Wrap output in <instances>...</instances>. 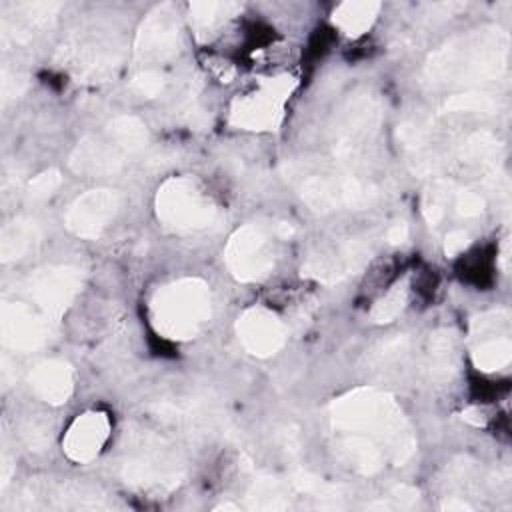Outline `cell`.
Masks as SVG:
<instances>
[{"label": "cell", "instance_id": "obj_30", "mask_svg": "<svg viewBox=\"0 0 512 512\" xmlns=\"http://www.w3.org/2000/svg\"><path fill=\"white\" fill-rule=\"evenodd\" d=\"M166 86V78L160 70L156 68H144L140 70L134 78H132V90L140 96H146V98H154V96H160L162 90Z\"/></svg>", "mask_w": 512, "mask_h": 512}, {"label": "cell", "instance_id": "obj_1", "mask_svg": "<svg viewBox=\"0 0 512 512\" xmlns=\"http://www.w3.org/2000/svg\"><path fill=\"white\" fill-rule=\"evenodd\" d=\"M330 422L338 450L360 474L382 470L386 460L404 464L414 454L412 428L396 400L382 390L364 386L336 398Z\"/></svg>", "mask_w": 512, "mask_h": 512}, {"label": "cell", "instance_id": "obj_27", "mask_svg": "<svg viewBox=\"0 0 512 512\" xmlns=\"http://www.w3.org/2000/svg\"><path fill=\"white\" fill-rule=\"evenodd\" d=\"M292 484H294L300 492L322 500V506H332V508L340 506V498H342L340 490H338L336 486H332V484H328V482H324V480H320V478L308 474V472H296V474L292 476Z\"/></svg>", "mask_w": 512, "mask_h": 512}, {"label": "cell", "instance_id": "obj_25", "mask_svg": "<svg viewBox=\"0 0 512 512\" xmlns=\"http://www.w3.org/2000/svg\"><path fill=\"white\" fill-rule=\"evenodd\" d=\"M248 506L256 510H284L288 508V490L274 478H258L246 494Z\"/></svg>", "mask_w": 512, "mask_h": 512}, {"label": "cell", "instance_id": "obj_28", "mask_svg": "<svg viewBox=\"0 0 512 512\" xmlns=\"http://www.w3.org/2000/svg\"><path fill=\"white\" fill-rule=\"evenodd\" d=\"M408 302V284L406 282H398L396 286H392L372 308V318L376 322H390L394 320L406 306Z\"/></svg>", "mask_w": 512, "mask_h": 512}, {"label": "cell", "instance_id": "obj_16", "mask_svg": "<svg viewBox=\"0 0 512 512\" xmlns=\"http://www.w3.org/2000/svg\"><path fill=\"white\" fill-rule=\"evenodd\" d=\"M120 210V194L94 188L80 194L66 212V228L80 238H98Z\"/></svg>", "mask_w": 512, "mask_h": 512}, {"label": "cell", "instance_id": "obj_5", "mask_svg": "<svg viewBox=\"0 0 512 512\" xmlns=\"http://www.w3.org/2000/svg\"><path fill=\"white\" fill-rule=\"evenodd\" d=\"M158 220L174 232H202L220 220V208L192 176L168 178L156 192Z\"/></svg>", "mask_w": 512, "mask_h": 512}, {"label": "cell", "instance_id": "obj_12", "mask_svg": "<svg viewBox=\"0 0 512 512\" xmlns=\"http://www.w3.org/2000/svg\"><path fill=\"white\" fill-rule=\"evenodd\" d=\"M80 284L82 276L78 268L48 266L32 272L24 282V290L40 312L48 318H58L76 298Z\"/></svg>", "mask_w": 512, "mask_h": 512}, {"label": "cell", "instance_id": "obj_21", "mask_svg": "<svg viewBox=\"0 0 512 512\" xmlns=\"http://www.w3.org/2000/svg\"><path fill=\"white\" fill-rule=\"evenodd\" d=\"M40 240V228L34 220L30 218H16L2 230L0 238V250H2V260H18L26 256Z\"/></svg>", "mask_w": 512, "mask_h": 512}, {"label": "cell", "instance_id": "obj_19", "mask_svg": "<svg viewBox=\"0 0 512 512\" xmlns=\"http://www.w3.org/2000/svg\"><path fill=\"white\" fill-rule=\"evenodd\" d=\"M110 436V418L102 410L80 414L66 430L62 450L78 464L94 460Z\"/></svg>", "mask_w": 512, "mask_h": 512}, {"label": "cell", "instance_id": "obj_8", "mask_svg": "<svg viewBox=\"0 0 512 512\" xmlns=\"http://www.w3.org/2000/svg\"><path fill=\"white\" fill-rule=\"evenodd\" d=\"M296 80L276 76L264 80L256 90L238 96L230 108V122L244 130H272L284 116V104L290 98Z\"/></svg>", "mask_w": 512, "mask_h": 512}, {"label": "cell", "instance_id": "obj_34", "mask_svg": "<svg viewBox=\"0 0 512 512\" xmlns=\"http://www.w3.org/2000/svg\"><path fill=\"white\" fill-rule=\"evenodd\" d=\"M386 236H388V240H390L392 244H402V242L408 238V226H406L404 222H396V224H392V226L388 228Z\"/></svg>", "mask_w": 512, "mask_h": 512}, {"label": "cell", "instance_id": "obj_26", "mask_svg": "<svg viewBox=\"0 0 512 512\" xmlns=\"http://www.w3.org/2000/svg\"><path fill=\"white\" fill-rule=\"evenodd\" d=\"M460 154L468 162H476V164H482V166H492L498 160L500 142L490 132H474L462 142Z\"/></svg>", "mask_w": 512, "mask_h": 512}, {"label": "cell", "instance_id": "obj_10", "mask_svg": "<svg viewBox=\"0 0 512 512\" xmlns=\"http://www.w3.org/2000/svg\"><path fill=\"white\" fill-rule=\"evenodd\" d=\"M64 54L80 78L102 80L116 70L120 46L110 30L90 28L74 36L64 48Z\"/></svg>", "mask_w": 512, "mask_h": 512}, {"label": "cell", "instance_id": "obj_35", "mask_svg": "<svg viewBox=\"0 0 512 512\" xmlns=\"http://www.w3.org/2000/svg\"><path fill=\"white\" fill-rule=\"evenodd\" d=\"M444 508H448V510H470V506L464 502V500H450V502H446L444 504Z\"/></svg>", "mask_w": 512, "mask_h": 512}, {"label": "cell", "instance_id": "obj_13", "mask_svg": "<svg viewBox=\"0 0 512 512\" xmlns=\"http://www.w3.org/2000/svg\"><path fill=\"white\" fill-rule=\"evenodd\" d=\"M182 32L178 12L172 4H162L146 16L134 40L138 62H164L180 50Z\"/></svg>", "mask_w": 512, "mask_h": 512}, {"label": "cell", "instance_id": "obj_32", "mask_svg": "<svg viewBox=\"0 0 512 512\" xmlns=\"http://www.w3.org/2000/svg\"><path fill=\"white\" fill-rule=\"evenodd\" d=\"M62 184V176L58 170H46L42 174H38L32 182H30V196L40 200V198H48L50 194H54V190Z\"/></svg>", "mask_w": 512, "mask_h": 512}, {"label": "cell", "instance_id": "obj_31", "mask_svg": "<svg viewBox=\"0 0 512 512\" xmlns=\"http://www.w3.org/2000/svg\"><path fill=\"white\" fill-rule=\"evenodd\" d=\"M450 202L454 210L464 218H474L484 212V198L474 190H452Z\"/></svg>", "mask_w": 512, "mask_h": 512}, {"label": "cell", "instance_id": "obj_18", "mask_svg": "<svg viewBox=\"0 0 512 512\" xmlns=\"http://www.w3.org/2000/svg\"><path fill=\"white\" fill-rule=\"evenodd\" d=\"M236 332L242 346L260 358L276 354L286 342L284 322L268 308L254 306L240 314Z\"/></svg>", "mask_w": 512, "mask_h": 512}, {"label": "cell", "instance_id": "obj_4", "mask_svg": "<svg viewBox=\"0 0 512 512\" xmlns=\"http://www.w3.org/2000/svg\"><path fill=\"white\" fill-rule=\"evenodd\" d=\"M150 316L164 338L190 340L212 316L210 286L200 278L174 280L154 292Z\"/></svg>", "mask_w": 512, "mask_h": 512}, {"label": "cell", "instance_id": "obj_6", "mask_svg": "<svg viewBox=\"0 0 512 512\" xmlns=\"http://www.w3.org/2000/svg\"><path fill=\"white\" fill-rule=\"evenodd\" d=\"M126 482L146 490H170L182 478L178 456L154 434L142 432L122 464Z\"/></svg>", "mask_w": 512, "mask_h": 512}, {"label": "cell", "instance_id": "obj_11", "mask_svg": "<svg viewBox=\"0 0 512 512\" xmlns=\"http://www.w3.org/2000/svg\"><path fill=\"white\" fill-rule=\"evenodd\" d=\"M510 314L490 310L472 320V362L482 372H496L512 360V340L508 330Z\"/></svg>", "mask_w": 512, "mask_h": 512}, {"label": "cell", "instance_id": "obj_9", "mask_svg": "<svg viewBox=\"0 0 512 512\" xmlns=\"http://www.w3.org/2000/svg\"><path fill=\"white\" fill-rule=\"evenodd\" d=\"M298 190L302 198L316 210L364 208L378 196L376 186L356 176L306 174L300 176Z\"/></svg>", "mask_w": 512, "mask_h": 512}, {"label": "cell", "instance_id": "obj_20", "mask_svg": "<svg viewBox=\"0 0 512 512\" xmlns=\"http://www.w3.org/2000/svg\"><path fill=\"white\" fill-rule=\"evenodd\" d=\"M30 388L48 404H62L74 388V372L64 360H44L30 372Z\"/></svg>", "mask_w": 512, "mask_h": 512}, {"label": "cell", "instance_id": "obj_29", "mask_svg": "<svg viewBox=\"0 0 512 512\" xmlns=\"http://www.w3.org/2000/svg\"><path fill=\"white\" fill-rule=\"evenodd\" d=\"M448 110H458V112H494L498 108V102L494 96L486 92H466L452 96L446 102Z\"/></svg>", "mask_w": 512, "mask_h": 512}, {"label": "cell", "instance_id": "obj_24", "mask_svg": "<svg viewBox=\"0 0 512 512\" xmlns=\"http://www.w3.org/2000/svg\"><path fill=\"white\" fill-rule=\"evenodd\" d=\"M456 364L454 336L448 330H440L430 338L428 348V370L434 378L446 380L452 376Z\"/></svg>", "mask_w": 512, "mask_h": 512}, {"label": "cell", "instance_id": "obj_33", "mask_svg": "<svg viewBox=\"0 0 512 512\" xmlns=\"http://www.w3.org/2000/svg\"><path fill=\"white\" fill-rule=\"evenodd\" d=\"M468 234L466 232H462V230H454V232H450L448 236H446V242H444V250H446V254L448 256H456V254H460L466 246H468Z\"/></svg>", "mask_w": 512, "mask_h": 512}, {"label": "cell", "instance_id": "obj_7", "mask_svg": "<svg viewBox=\"0 0 512 512\" xmlns=\"http://www.w3.org/2000/svg\"><path fill=\"white\" fill-rule=\"evenodd\" d=\"M280 238L262 224L240 226L226 244V266L242 282H252L268 276L276 260V240Z\"/></svg>", "mask_w": 512, "mask_h": 512}, {"label": "cell", "instance_id": "obj_22", "mask_svg": "<svg viewBox=\"0 0 512 512\" xmlns=\"http://www.w3.org/2000/svg\"><path fill=\"white\" fill-rule=\"evenodd\" d=\"M378 10H380L378 2L350 0L336 6V10L332 12V20L344 34L360 36L374 24Z\"/></svg>", "mask_w": 512, "mask_h": 512}, {"label": "cell", "instance_id": "obj_15", "mask_svg": "<svg viewBox=\"0 0 512 512\" xmlns=\"http://www.w3.org/2000/svg\"><path fill=\"white\" fill-rule=\"evenodd\" d=\"M0 332L6 348L32 352L42 348L50 336V318L24 302H4Z\"/></svg>", "mask_w": 512, "mask_h": 512}, {"label": "cell", "instance_id": "obj_2", "mask_svg": "<svg viewBox=\"0 0 512 512\" xmlns=\"http://www.w3.org/2000/svg\"><path fill=\"white\" fill-rule=\"evenodd\" d=\"M510 38L500 28L476 30L434 52L426 64L432 84H484L498 80L508 66Z\"/></svg>", "mask_w": 512, "mask_h": 512}, {"label": "cell", "instance_id": "obj_3", "mask_svg": "<svg viewBox=\"0 0 512 512\" xmlns=\"http://www.w3.org/2000/svg\"><path fill=\"white\" fill-rule=\"evenodd\" d=\"M146 142L148 130L140 118L116 116L100 132L88 134L76 144L70 154V166L78 174H114L142 152Z\"/></svg>", "mask_w": 512, "mask_h": 512}, {"label": "cell", "instance_id": "obj_14", "mask_svg": "<svg viewBox=\"0 0 512 512\" xmlns=\"http://www.w3.org/2000/svg\"><path fill=\"white\" fill-rule=\"evenodd\" d=\"M380 122V110L372 96L362 94L352 98L334 124V156L348 160L370 140Z\"/></svg>", "mask_w": 512, "mask_h": 512}, {"label": "cell", "instance_id": "obj_23", "mask_svg": "<svg viewBox=\"0 0 512 512\" xmlns=\"http://www.w3.org/2000/svg\"><path fill=\"white\" fill-rule=\"evenodd\" d=\"M236 10L238 4L234 2H194L190 6V20L196 36L200 40L212 36Z\"/></svg>", "mask_w": 512, "mask_h": 512}, {"label": "cell", "instance_id": "obj_17", "mask_svg": "<svg viewBox=\"0 0 512 512\" xmlns=\"http://www.w3.org/2000/svg\"><path fill=\"white\" fill-rule=\"evenodd\" d=\"M370 254L372 250L368 242L360 238L346 240L334 248L312 254L304 264V272L320 282L334 284L348 278L350 274H356V270H360L370 260Z\"/></svg>", "mask_w": 512, "mask_h": 512}]
</instances>
